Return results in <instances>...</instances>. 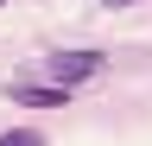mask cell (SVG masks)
<instances>
[{"label":"cell","mask_w":152,"mask_h":146,"mask_svg":"<svg viewBox=\"0 0 152 146\" xmlns=\"http://www.w3.org/2000/svg\"><path fill=\"white\" fill-rule=\"evenodd\" d=\"M102 51H57L51 57V76L64 83V89H76V83H89V76H102Z\"/></svg>","instance_id":"6da1fadb"},{"label":"cell","mask_w":152,"mask_h":146,"mask_svg":"<svg viewBox=\"0 0 152 146\" xmlns=\"http://www.w3.org/2000/svg\"><path fill=\"white\" fill-rule=\"evenodd\" d=\"M7 95H13L19 108H64V102H70V89H64V83H13Z\"/></svg>","instance_id":"7a4b0ae2"},{"label":"cell","mask_w":152,"mask_h":146,"mask_svg":"<svg viewBox=\"0 0 152 146\" xmlns=\"http://www.w3.org/2000/svg\"><path fill=\"white\" fill-rule=\"evenodd\" d=\"M0 146H45L38 134H26V127H19V134H0Z\"/></svg>","instance_id":"3957f363"},{"label":"cell","mask_w":152,"mask_h":146,"mask_svg":"<svg viewBox=\"0 0 152 146\" xmlns=\"http://www.w3.org/2000/svg\"><path fill=\"white\" fill-rule=\"evenodd\" d=\"M114 7H127V0H114Z\"/></svg>","instance_id":"277c9868"},{"label":"cell","mask_w":152,"mask_h":146,"mask_svg":"<svg viewBox=\"0 0 152 146\" xmlns=\"http://www.w3.org/2000/svg\"><path fill=\"white\" fill-rule=\"evenodd\" d=\"M0 7H7V0H0Z\"/></svg>","instance_id":"5b68a950"}]
</instances>
